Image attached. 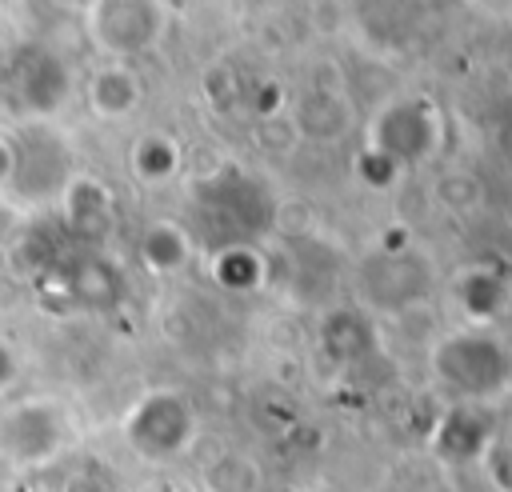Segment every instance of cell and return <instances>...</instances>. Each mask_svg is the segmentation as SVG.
Masks as SVG:
<instances>
[{
  "label": "cell",
  "instance_id": "cell-1",
  "mask_svg": "<svg viewBox=\"0 0 512 492\" xmlns=\"http://www.w3.org/2000/svg\"><path fill=\"white\" fill-rule=\"evenodd\" d=\"M188 436H192V412L172 392L148 396L132 412V420H128L132 448L144 452V456H152V460H168V456L184 452L188 448Z\"/></svg>",
  "mask_w": 512,
  "mask_h": 492
},
{
  "label": "cell",
  "instance_id": "cell-2",
  "mask_svg": "<svg viewBox=\"0 0 512 492\" xmlns=\"http://www.w3.org/2000/svg\"><path fill=\"white\" fill-rule=\"evenodd\" d=\"M436 368H440L444 384L484 396V392L500 388V380H504V352L484 336H452L436 352Z\"/></svg>",
  "mask_w": 512,
  "mask_h": 492
},
{
  "label": "cell",
  "instance_id": "cell-3",
  "mask_svg": "<svg viewBox=\"0 0 512 492\" xmlns=\"http://www.w3.org/2000/svg\"><path fill=\"white\" fill-rule=\"evenodd\" d=\"M140 252H144V260L152 268H176L184 260V236L176 228H152L144 236V248Z\"/></svg>",
  "mask_w": 512,
  "mask_h": 492
},
{
  "label": "cell",
  "instance_id": "cell-4",
  "mask_svg": "<svg viewBox=\"0 0 512 492\" xmlns=\"http://www.w3.org/2000/svg\"><path fill=\"white\" fill-rule=\"evenodd\" d=\"M492 476H496L500 488L512 492V424H508V432H504V436L496 440V448H492Z\"/></svg>",
  "mask_w": 512,
  "mask_h": 492
},
{
  "label": "cell",
  "instance_id": "cell-5",
  "mask_svg": "<svg viewBox=\"0 0 512 492\" xmlns=\"http://www.w3.org/2000/svg\"><path fill=\"white\" fill-rule=\"evenodd\" d=\"M292 492H296V488H292Z\"/></svg>",
  "mask_w": 512,
  "mask_h": 492
}]
</instances>
